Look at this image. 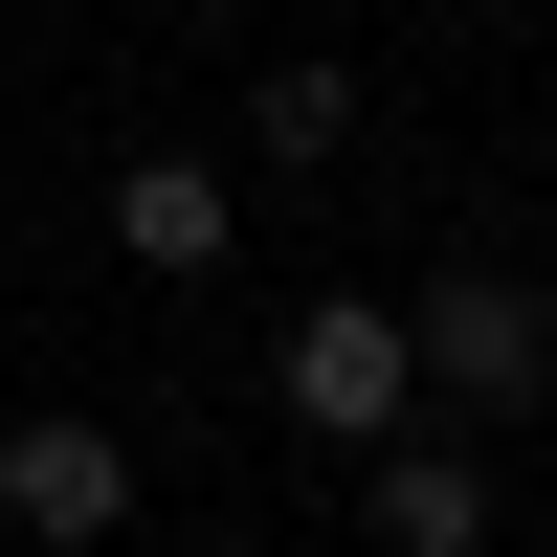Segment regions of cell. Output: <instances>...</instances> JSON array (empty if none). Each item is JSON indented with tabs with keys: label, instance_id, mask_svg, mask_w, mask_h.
<instances>
[{
	"label": "cell",
	"instance_id": "1",
	"mask_svg": "<svg viewBox=\"0 0 557 557\" xmlns=\"http://www.w3.org/2000/svg\"><path fill=\"white\" fill-rule=\"evenodd\" d=\"M268 401H290V424L335 446V469H357V446H401V424H424V357H401V290H312L290 335H268Z\"/></svg>",
	"mask_w": 557,
	"mask_h": 557
},
{
	"label": "cell",
	"instance_id": "2",
	"mask_svg": "<svg viewBox=\"0 0 557 557\" xmlns=\"http://www.w3.org/2000/svg\"><path fill=\"white\" fill-rule=\"evenodd\" d=\"M401 357H424L446 424H513V401L557 380V290H513V268H424V290H401Z\"/></svg>",
	"mask_w": 557,
	"mask_h": 557
},
{
	"label": "cell",
	"instance_id": "3",
	"mask_svg": "<svg viewBox=\"0 0 557 557\" xmlns=\"http://www.w3.org/2000/svg\"><path fill=\"white\" fill-rule=\"evenodd\" d=\"M0 535H23V557H89V535H134V446L89 424V401L0 424Z\"/></svg>",
	"mask_w": 557,
	"mask_h": 557
},
{
	"label": "cell",
	"instance_id": "4",
	"mask_svg": "<svg viewBox=\"0 0 557 557\" xmlns=\"http://www.w3.org/2000/svg\"><path fill=\"white\" fill-rule=\"evenodd\" d=\"M357 513H380V557H491V446L469 424H401V446H357Z\"/></svg>",
	"mask_w": 557,
	"mask_h": 557
},
{
	"label": "cell",
	"instance_id": "5",
	"mask_svg": "<svg viewBox=\"0 0 557 557\" xmlns=\"http://www.w3.org/2000/svg\"><path fill=\"white\" fill-rule=\"evenodd\" d=\"M112 246L157 268V290H201V268L246 246V157H178V134H157V157H112Z\"/></svg>",
	"mask_w": 557,
	"mask_h": 557
},
{
	"label": "cell",
	"instance_id": "6",
	"mask_svg": "<svg viewBox=\"0 0 557 557\" xmlns=\"http://www.w3.org/2000/svg\"><path fill=\"white\" fill-rule=\"evenodd\" d=\"M357 157V67H268L246 89V178H335Z\"/></svg>",
	"mask_w": 557,
	"mask_h": 557
},
{
	"label": "cell",
	"instance_id": "7",
	"mask_svg": "<svg viewBox=\"0 0 557 557\" xmlns=\"http://www.w3.org/2000/svg\"><path fill=\"white\" fill-rule=\"evenodd\" d=\"M0 557H23V535H0Z\"/></svg>",
	"mask_w": 557,
	"mask_h": 557
}]
</instances>
